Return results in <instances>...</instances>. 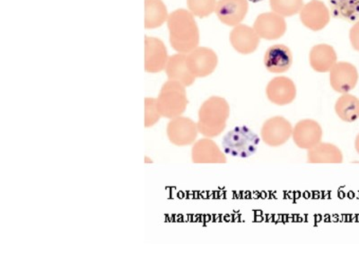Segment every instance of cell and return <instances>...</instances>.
Instances as JSON below:
<instances>
[{
  "label": "cell",
  "instance_id": "1",
  "mask_svg": "<svg viewBox=\"0 0 359 269\" xmlns=\"http://www.w3.org/2000/svg\"><path fill=\"white\" fill-rule=\"evenodd\" d=\"M168 27L170 43L179 53L188 54L200 43V31L194 15L186 9H177L169 15Z\"/></svg>",
  "mask_w": 359,
  "mask_h": 269
},
{
  "label": "cell",
  "instance_id": "2",
  "mask_svg": "<svg viewBox=\"0 0 359 269\" xmlns=\"http://www.w3.org/2000/svg\"><path fill=\"white\" fill-rule=\"evenodd\" d=\"M230 115V106L226 99L211 96L201 104L198 113V133L213 139L223 133Z\"/></svg>",
  "mask_w": 359,
  "mask_h": 269
},
{
  "label": "cell",
  "instance_id": "3",
  "mask_svg": "<svg viewBox=\"0 0 359 269\" xmlns=\"http://www.w3.org/2000/svg\"><path fill=\"white\" fill-rule=\"evenodd\" d=\"M156 102L162 117L171 120L182 116L189 104L185 86L174 80H168L160 90Z\"/></svg>",
  "mask_w": 359,
  "mask_h": 269
},
{
  "label": "cell",
  "instance_id": "4",
  "mask_svg": "<svg viewBox=\"0 0 359 269\" xmlns=\"http://www.w3.org/2000/svg\"><path fill=\"white\" fill-rule=\"evenodd\" d=\"M259 144L258 134L246 126L236 127L222 140L224 153L236 158H248L255 155Z\"/></svg>",
  "mask_w": 359,
  "mask_h": 269
},
{
  "label": "cell",
  "instance_id": "5",
  "mask_svg": "<svg viewBox=\"0 0 359 269\" xmlns=\"http://www.w3.org/2000/svg\"><path fill=\"white\" fill-rule=\"evenodd\" d=\"M166 134L172 145L191 146L196 142L198 134L197 123L184 116L171 118L166 127Z\"/></svg>",
  "mask_w": 359,
  "mask_h": 269
},
{
  "label": "cell",
  "instance_id": "6",
  "mask_svg": "<svg viewBox=\"0 0 359 269\" xmlns=\"http://www.w3.org/2000/svg\"><path fill=\"white\" fill-rule=\"evenodd\" d=\"M293 133L290 120L282 116L268 118L262 125L261 137L266 145L278 147L285 145Z\"/></svg>",
  "mask_w": 359,
  "mask_h": 269
},
{
  "label": "cell",
  "instance_id": "7",
  "mask_svg": "<svg viewBox=\"0 0 359 269\" xmlns=\"http://www.w3.org/2000/svg\"><path fill=\"white\" fill-rule=\"evenodd\" d=\"M187 65L195 78H206L216 70L219 57L213 50L197 47L186 55Z\"/></svg>",
  "mask_w": 359,
  "mask_h": 269
},
{
  "label": "cell",
  "instance_id": "8",
  "mask_svg": "<svg viewBox=\"0 0 359 269\" xmlns=\"http://www.w3.org/2000/svg\"><path fill=\"white\" fill-rule=\"evenodd\" d=\"M358 78L357 67L349 62H337L330 71V83L332 88L342 95L348 94L355 89L358 85Z\"/></svg>",
  "mask_w": 359,
  "mask_h": 269
},
{
  "label": "cell",
  "instance_id": "9",
  "mask_svg": "<svg viewBox=\"0 0 359 269\" xmlns=\"http://www.w3.org/2000/svg\"><path fill=\"white\" fill-rule=\"evenodd\" d=\"M253 28L261 39L275 41L286 34L287 22L281 15L267 12L258 15Z\"/></svg>",
  "mask_w": 359,
  "mask_h": 269
},
{
  "label": "cell",
  "instance_id": "10",
  "mask_svg": "<svg viewBox=\"0 0 359 269\" xmlns=\"http://www.w3.org/2000/svg\"><path fill=\"white\" fill-rule=\"evenodd\" d=\"M302 24L310 30H323L331 21V12L322 0H311L300 11Z\"/></svg>",
  "mask_w": 359,
  "mask_h": 269
},
{
  "label": "cell",
  "instance_id": "11",
  "mask_svg": "<svg viewBox=\"0 0 359 269\" xmlns=\"http://www.w3.org/2000/svg\"><path fill=\"white\" fill-rule=\"evenodd\" d=\"M269 101L278 106L292 104L297 97V86L287 76H277L269 82L266 88Z\"/></svg>",
  "mask_w": 359,
  "mask_h": 269
},
{
  "label": "cell",
  "instance_id": "12",
  "mask_svg": "<svg viewBox=\"0 0 359 269\" xmlns=\"http://www.w3.org/2000/svg\"><path fill=\"white\" fill-rule=\"evenodd\" d=\"M292 137L297 146L309 150L320 143L323 139V129L316 120L304 118L296 124Z\"/></svg>",
  "mask_w": 359,
  "mask_h": 269
},
{
  "label": "cell",
  "instance_id": "13",
  "mask_svg": "<svg viewBox=\"0 0 359 269\" xmlns=\"http://www.w3.org/2000/svg\"><path fill=\"white\" fill-rule=\"evenodd\" d=\"M248 11V0H219L215 13L222 24L236 27L245 20Z\"/></svg>",
  "mask_w": 359,
  "mask_h": 269
},
{
  "label": "cell",
  "instance_id": "14",
  "mask_svg": "<svg viewBox=\"0 0 359 269\" xmlns=\"http://www.w3.org/2000/svg\"><path fill=\"white\" fill-rule=\"evenodd\" d=\"M168 50L161 40L145 37V70L147 73H159L165 69L168 62Z\"/></svg>",
  "mask_w": 359,
  "mask_h": 269
},
{
  "label": "cell",
  "instance_id": "15",
  "mask_svg": "<svg viewBox=\"0 0 359 269\" xmlns=\"http://www.w3.org/2000/svg\"><path fill=\"white\" fill-rule=\"evenodd\" d=\"M259 39L255 28L240 24L231 31L229 40L233 49L243 55H248L258 49Z\"/></svg>",
  "mask_w": 359,
  "mask_h": 269
},
{
  "label": "cell",
  "instance_id": "16",
  "mask_svg": "<svg viewBox=\"0 0 359 269\" xmlns=\"http://www.w3.org/2000/svg\"><path fill=\"white\" fill-rule=\"evenodd\" d=\"M264 62L269 72L285 73L290 69L293 64V54L286 45L276 44L266 50Z\"/></svg>",
  "mask_w": 359,
  "mask_h": 269
},
{
  "label": "cell",
  "instance_id": "17",
  "mask_svg": "<svg viewBox=\"0 0 359 269\" xmlns=\"http://www.w3.org/2000/svg\"><path fill=\"white\" fill-rule=\"evenodd\" d=\"M191 161L194 163H226V157L215 141L204 137L192 146Z\"/></svg>",
  "mask_w": 359,
  "mask_h": 269
},
{
  "label": "cell",
  "instance_id": "18",
  "mask_svg": "<svg viewBox=\"0 0 359 269\" xmlns=\"http://www.w3.org/2000/svg\"><path fill=\"white\" fill-rule=\"evenodd\" d=\"M337 53L331 45L317 44L312 48L309 54L310 66L314 71L326 73L331 71L337 63Z\"/></svg>",
  "mask_w": 359,
  "mask_h": 269
},
{
  "label": "cell",
  "instance_id": "19",
  "mask_svg": "<svg viewBox=\"0 0 359 269\" xmlns=\"http://www.w3.org/2000/svg\"><path fill=\"white\" fill-rule=\"evenodd\" d=\"M165 73L169 80L181 83L185 88L194 85L196 79L189 69L186 54L178 53L169 57Z\"/></svg>",
  "mask_w": 359,
  "mask_h": 269
},
{
  "label": "cell",
  "instance_id": "20",
  "mask_svg": "<svg viewBox=\"0 0 359 269\" xmlns=\"http://www.w3.org/2000/svg\"><path fill=\"white\" fill-rule=\"evenodd\" d=\"M307 162L309 163H341L343 155L338 146L331 143H322L309 149Z\"/></svg>",
  "mask_w": 359,
  "mask_h": 269
},
{
  "label": "cell",
  "instance_id": "21",
  "mask_svg": "<svg viewBox=\"0 0 359 269\" xmlns=\"http://www.w3.org/2000/svg\"><path fill=\"white\" fill-rule=\"evenodd\" d=\"M333 18L355 24L359 20V0H328Z\"/></svg>",
  "mask_w": 359,
  "mask_h": 269
},
{
  "label": "cell",
  "instance_id": "22",
  "mask_svg": "<svg viewBox=\"0 0 359 269\" xmlns=\"http://www.w3.org/2000/svg\"><path fill=\"white\" fill-rule=\"evenodd\" d=\"M335 111L344 123H355L359 118V99L351 94H343L335 104Z\"/></svg>",
  "mask_w": 359,
  "mask_h": 269
},
{
  "label": "cell",
  "instance_id": "23",
  "mask_svg": "<svg viewBox=\"0 0 359 269\" xmlns=\"http://www.w3.org/2000/svg\"><path fill=\"white\" fill-rule=\"evenodd\" d=\"M166 6L162 0H145V28L161 27L168 19Z\"/></svg>",
  "mask_w": 359,
  "mask_h": 269
},
{
  "label": "cell",
  "instance_id": "24",
  "mask_svg": "<svg viewBox=\"0 0 359 269\" xmlns=\"http://www.w3.org/2000/svg\"><path fill=\"white\" fill-rule=\"evenodd\" d=\"M272 12L283 18L293 17L304 6V0H269Z\"/></svg>",
  "mask_w": 359,
  "mask_h": 269
},
{
  "label": "cell",
  "instance_id": "25",
  "mask_svg": "<svg viewBox=\"0 0 359 269\" xmlns=\"http://www.w3.org/2000/svg\"><path fill=\"white\" fill-rule=\"evenodd\" d=\"M217 4V0H187L189 11L200 18L210 17L216 11Z\"/></svg>",
  "mask_w": 359,
  "mask_h": 269
},
{
  "label": "cell",
  "instance_id": "26",
  "mask_svg": "<svg viewBox=\"0 0 359 269\" xmlns=\"http://www.w3.org/2000/svg\"><path fill=\"white\" fill-rule=\"evenodd\" d=\"M145 118H144V124L146 127H153L162 118L159 109L157 107L156 98L147 97L145 98Z\"/></svg>",
  "mask_w": 359,
  "mask_h": 269
},
{
  "label": "cell",
  "instance_id": "27",
  "mask_svg": "<svg viewBox=\"0 0 359 269\" xmlns=\"http://www.w3.org/2000/svg\"><path fill=\"white\" fill-rule=\"evenodd\" d=\"M349 40L352 48L359 53V20L355 22L349 31Z\"/></svg>",
  "mask_w": 359,
  "mask_h": 269
},
{
  "label": "cell",
  "instance_id": "28",
  "mask_svg": "<svg viewBox=\"0 0 359 269\" xmlns=\"http://www.w3.org/2000/svg\"><path fill=\"white\" fill-rule=\"evenodd\" d=\"M355 151H357L359 155V133L358 134V136L357 137H355Z\"/></svg>",
  "mask_w": 359,
  "mask_h": 269
},
{
  "label": "cell",
  "instance_id": "29",
  "mask_svg": "<svg viewBox=\"0 0 359 269\" xmlns=\"http://www.w3.org/2000/svg\"><path fill=\"white\" fill-rule=\"evenodd\" d=\"M249 1H251L252 3H258V2L264 1V0H249Z\"/></svg>",
  "mask_w": 359,
  "mask_h": 269
},
{
  "label": "cell",
  "instance_id": "30",
  "mask_svg": "<svg viewBox=\"0 0 359 269\" xmlns=\"http://www.w3.org/2000/svg\"><path fill=\"white\" fill-rule=\"evenodd\" d=\"M145 163H153V161H149V157L146 156L145 157Z\"/></svg>",
  "mask_w": 359,
  "mask_h": 269
}]
</instances>
